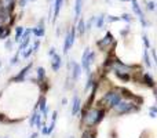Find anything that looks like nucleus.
<instances>
[{
  "label": "nucleus",
  "mask_w": 157,
  "mask_h": 138,
  "mask_svg": "<svg viewBox=\"0 0 157 138\" xmlns=\"http://www.w3.org/2000/svg\"><path fill=\"white\" fill-rule=\"evenodd\" d=\"M102 116H104V112L94 109V111H91L88 115L85 116V120H87L88 124H95V123H98L101 119H102Z\"/></svg>",
  "instance_id": "1"
},
{
  "label": "nucleus",
  "mask_w": 157,
  "mask_h": 138,
  "mask_svg": "<svg viewBox=\"0 0 157 138\" xmlns=\"http://www.w3.org/2000/svg\"><path fill=\"white\" fill-rule=\"evenodd\" d=\"M104 100L108 102L110 106H113V108H115V106L121 101V94H119V93H115V91H113V93H108V94L105 95Z\"/></svg>",
  "instance_id": "2"
},
{
  "label": "nucleus",
  "mask_w": 157,
  "mask_h": 138,
  "mask_svg": "<svg viewBox=\"0 0 157 138\" xmlns=\"http://www.w3.org/2000/svg\"><path fill=\"white\" fill-rule=\"evenodd\" d=\"M74 36H76V28H72V31H70V33H69L68 36L65 37V44H63V53H68L69 48L73 46L74 43Z\"/></svg>",
  "instance_id": "3"
},
{
  "label": "nucleus",
  "mask_w": 157,
  "mask_h": 138,
  "mask_svg": "<svg viewBox=\"0 0 157 138\" xmlns=\"http://www.w3.org/2000/svg\"><path fill=\"white\" fill-rule=\"evenodd\" d=\"M115 109L117 113H127V112L134 111V105L131 102H126V101H120L117 105L115 106Z\"/></svg>",
  "instance_id": "4"
},
{
  "label": "nucleus",
  "mask_w": 157,
  "mask_h": 138,
  "mask_svg": "<svg viewBox=\"0 0 157 138\" xmlns=\"http://www.w3.org/2000/svg\"><path fill=\"white\" fill-rule=\"evenodd\" d=\"M131 3H132V10H134V13H135L136 15L139 17V20H141V24L143 26H147V22H146V20H145V14H143L142 8L139 7L138 1H136V0H131Z\"/></svg>",
  "instance_id": "5"
},
{
  "label": "nucleus",
  "mask_w": 157,
  "mask_h": 138,
  "mask_svg": "<svg viewBox=\"0 0 157 138\" xmlns=\"http://www.w3.org/2000/svg\"><path fill=\"white\" fill-rule=\"evenodd\" d=\"M90 53H91V51H90V48H85V50H84V53H83V57H81V66H83L84 70H87V72L90 70V65H91V64H90V61H88Z\"/></svg>",
  "instance_id": "6"
},
{
  "label": "nucleus",
  "mask_w": 157,
  "mask_h": 138,
  "mask_svg": "<svg viewBox=\"0 0 157 138\" xmlns=\"http://www.w3.org/2000/svg\"><path fill=\"white\" fill-rule=\"evenodd\" d=\"M70 66L73 68V70H72V79L77 80L78 77H80V75H81V68H80V65H78L77 62L72 61V62H70Z\"/></svg>",
  "instance_id": "7"
},
{
  "label": "nucleus",
  "mask_w": 157,
  "mask_h": 138,
  "mask_svg": "<svg viewBox=\"0 0 157 138\" xmlns=\"http://www.w3.org/2000/svg\"><path fill=\"white\" fill-rule=\"evenodd\" d=\"M61 65H62V61H61V57L58 55V54H55L54 57H52L51 59V68L52 70H59V68H61Z\"/></svg>",
  "instance_id": "8"
},
{
  "label": "nucleus",
  "mask_w": 157,
  "mask_h": 138,
  "mask_svg": "<svg viewBox=\"0 0 157 138\" xmlns=\"http://www.w3.org/2000/svg\"><path fill=\"white\" fill-rule=\"evenodd\" d=\"M63 4V0H55V3H54V21L58 18V15H59V11H61V7H62Z\"/></svg>",
  "instance_id": "9"
},
{
  "label": "nucleus",
  "mask_w": 157,
  "mask_h": 138,
  "mask_svg": "<svg viewBox=\"0 0 157 138\" xmlns=\"http://www.w3.org/2000/svg\"><path fill=\"white\" fill-rule=\"evenodd\" d=\"M80 105H81V102H80V98L77 95H74L73 98V106H72V115H77L78 111H80Z\"/></svg>",
  "instance_id": "10"
},
{
  "label": "nucleus",
  "mask_w": 157,
  "mask_h": 138,
  "mask_svg": "<svg viewBox=\"0 0 157 138\" xmlns=\"http://www.w3.org/2000/svg\"><path fill=\"white\" fill-rule=\"evenodd\" d=\"M112 39H113V37H112V35H110V33H108V36H105L102 40H99V42H98V47L104 50V48L106 47V46H108L110 42H112Z\"/></svg>",
  "instance_id": "11"
},
{
  "label": "nucleus",
  "mask_w": 157,
  "mask_h": 138,
  "mask_svg": "<svg viewBox=\"0 0 157 138\" xmlns=\"http://www.w3.org/2000/svg\"><path fill=\"white\" fill-rule=\"evenodd\" d=\"M81 10H83V0H76L74 1V15H76V18L80 17Z\"/></svg>",
  "instance_id": "12"
},
{
  "label": "nucleus",
  "mask_w": 157,
  "mask_h": 138,
  "mask_svg": "<svg viewBox=\"0 0 157 138\" xmlns=\"http://www.w3.org/2000/svg\"><path fill=\"white\" fill-rule=\"evenodd\" d=\"M33 33H35V35H36L37 37L44 36V26H43V21L40 22V24H39V26L33 29Z\"/></svg>",
  "instance_id": "13"
},
{
  "label": "nucleus",
  "mask_w": 157,
  "mask_h": 138,
  "mask_svg": "<svg viewBox=\"0 0 157 138\" xmlns=\"http://www.w3.org/2000/svg\"><path fill=\"white\" fill-rule=\"evenodd\" d=\"M31 66H32V64H29L28 66H26V68L22 69V70H21V73H19V75H17V76H15V79H14V80H17V82H19V80H24V76H25V75L28 73V70L31 69Z\"/></svg>",
  "instance_id": "14"
},
{
  "label": "nucleus",
  "mask_w": 157,
  "mask_h": 138,
  "mask_svg": "<svg viewBox=\"0 0 157 138\" xmlns=\"http://www.w3.org/2000/svg\"><path fill=\"white\" fill-rule=\"evenodd\" d=\"M77 31L80 35H83L85 31H87V25H85V22H84V20L81 18V20H78V25H77Z\"/></svg>",
  "instance_id": "15"
},
{
  "label": "nucleus",
  "mask_w": 157,
  "mask_h": 138,
  "mask_svg": "<svg viewBox=\"0 0 157 138\" xmlns=\"http://www.w3.org/2000/svg\"><path fill=\"white\" fill-rule=\"evenodd\" d=\"M104 22H105V15H104V14L99 15V17H95V26L98 28V29H102V26H104Z\"/></svg>",
  "instance_id": "16"
},
{
  "label": "nucleus",
  "mask_w": 157,
  "mask_h": 138,
  "mask_svg": "<svg viewBox=\"0 0 157 138\" xmlns=\"http://www.w3.org/2000/svg\"><path fill=\"white\" fill-rule=\"evenodd\" d=\"M22 35H24V28H22V26H17V29H15V42H21V40H22Z\"/></svg>",
  "instance_id": "17"
},
{
  "label": "nucleus",
  "mask_w": 157,
  "mask_h": 138,
  "mask_svg": "<svg viewBox=\"0 0 157 138\" xmlns=\"http://www.w3.org/2000/svg\"><path fill=\"white\" fill-rule=\"evenodd\" d=\"M8 33H10V29L7 26H1L0 25V39H4V37L8 36Z\"/></svg>",
  "instance_id": "18"
},
{
  "label": "nucleus",
  "mask_w": 157,
  "mask_h": 138,
  "mask_svg": "<svg viewBox=\"0 0 157 138\" xmlns=\"http://www.w3.org/2000/svg\"><path fill=\"white\" fill-rule=\"evenodd\" d=\"M32 53H33V48H32V47H26L25 51H24V54H22V57H24V58H29V57L32 55Z\"/></svg>",
  "instance_id": "19"
},
{
  "label": "nucleus",
  "mask_w": 157,
  "mask_h": 138,
  "mask_svg": "<svg viewBox=\"0 0 157 138\" xmlns=\"http://www.w3.org/2000/svg\"><path fill=\"white\" fill-rule=\"evenodd\" d=\"M143 79H145V82H146V84L147 86H150V87H153V84H154V83H153V79L152 77H150V75H145V76H143Z\"/></svg>",
  "instance_id": "20"
},
{
  "label": "nucleus",
  "mask_w": 157,
  "mask_h": 138,
  "mask_svg": "<svg viewBox=\"0 0 157 138\" xmlns=\"http://www.w3.org/2000/svg\"><path fill=\"white\" fill-rule=\"evenodd\" d=\"M39 108H40V112H43L46 109V98H44V97L40 98V101H39Z\"/></svg>",
  "instance_id": "21"
},
{
  "label": "nucleus",
  "mask_w": 157,
  "mask_h": 138,
  "mask_svg": "<svg viewBox=\"0 0 157 138\" xmlns=\"http://www.w3.org/2000/svg\"><path fill=\"white\" fill-rule=\"evenodd\" d=\"M143 57H145V64H146L147 66H150V65H152V62H150V58H149V53H147V48L145 50V53H143Z\"/></svg>",
  "instance_id": "22"
},
{
  "label": "nucleus",
  "mask_w": 157,
  "mask_h": 138,
  "mask_svg": "<svg viewBox=\"0 0 157 138\" xmlns=\"http://www.w3.org/2000/svg\"><path fill=\"white\" fill-rule=\"evenodd\" d=\"M146 6H147V10L149 11H154V8H156V3L152 1V0H149V1L146 3Z\"/></svg>",
  "instance_id": "23"
},
{
  "label": "nucleus",
  "mask_w": 157,
  "mask_h": 138,
  "mask_svg": "<svg viewBox=\"0 0 157 138\" xmlns=\"http://www.w3.org/2000/svg\"><path fill=\"white\" fill-rule=\"evenodd\" d=\"M42 115H40V112H37V117H36V126H37V128H40L43 126V122H42Z\"/></svg>",
  "instance_id": "24"
},
{
  "label": "nucleus",
  "mask_w": 157,
  "mask_h": 138,
  "mask_svg": "<svg viewBox=\"0 0 157 138\" xmlns=\"http://www.w3.org/2000/svg\"><path fill=\"white\" fill-rule=\"evenodd\" d=\"M36 117H37V112H35V113H33V115L31 116V120H29V124H31L32 127L36 124Z\"/></svg>",
  "instance_id": "25"
},
{
  "label": "nucleus",
  "mask_w": 157,
  "mask_h": 138,
  "mask_svg": "<svg viewBox=\"0 0 157 138\" xmlns=\"http://www.w3.org/2000/svg\"><path fill=\"white\" fill-rule=\"evenodd\" d=\"M106 20H108L109 22H116V21H120L121 18L120 17H115V15H108L106 17Z\"/></svg>",
  "instance_id": "26"
},
{
  "label": "nucleus",
  "mask_w": 157,
  "mask_h": 138,
  "mask_svg": "<svg viewBox=\"0 0 157 138\" xmlns=\"http://www.w3.org/2000/svg\"><path fill=\"white\" fill-rule=\"evenodd\" d=\"M37 76H39V79H40V80L44 79V68L40 66V68L37 69Z\"/></svg>",
  "instance_id": "27"
},
{
  "label": "nucleus",
  "mask_w": 157,
  "mask_h": 138,
  "mask_svg": "<svg viewBox=\"0 0 157 138\" xmlns=\"http://www.w3.org/2000/svg\"><path fill=\"white\" fill-rule=\"evenodd\" d=\"M121 20H123V21H126V22H131L132 21V18H131V15L130 14H123V15H121Z\"/></svg>",
  "instance_id": "28"
},
{
  "label": "nucleus",
  "mask_w": 157,
  "mask_h": 138,
  "mask_svg": "<svg viewBox=\"0 0 157 138\" xmlns=\"http://www.w3.org/2000/svg\"><path fill=\"white\" fill-rule=\"evenodd\" d=\"M83 138H95V134L92 131H85L83 134Z\"/></svg>",
  "instance_id": "29"
},
{
  "label": "nucleus",
  "mask_w": 157,
  "mask_h": 138,
  "mask_svg": "<svg viewBox=\"0 0 157 138\" xmlns=\"http://www.w3.org/2000/svg\"><path fill=\"white\" fill-rule=\"evenodd\" d=\"M142 39H143V43H145V48H150V43H149V40H147L146 35H143V36H142Z\"/></svg>",
  "instance_id": "30"
},
{
  "label": "nucleus",
  "mask_w": 157,
  "mask_h": 138,
  "mask_svg": "<svg viewBox=\"0 0 157 138\" xmlns=\"http://www.w3.org/2000/svg\"><path fill=\"white\" fill-rule=\"evenodd\" d=\"M39 47H40V40H36L35 46H33V51H37V50H39Z\"/></svg>",
  "instance_id": "31"
},
{
  "label": "nucleus",
  "mask_w": 157,
  "mask_h": 138,
  "mask_svg": "<svg viewBox=\"0 0 157 138\" xmlns=\"http://www.w3.org/2000/svg\"><path fill=\"white\" fill-rule=\"evenodd\" d=\"M17 62H18V53L15 54V57H14V58L11 59V65H15Z\"/></svg>",
  "instance_id": "32"
},
{
  "label": "nucleus",
  "mask_w": 157,
  "mask_h": 138,
  "mask_svg": "<svg viewBox=\"0 0 157 138\" xmlns=\"http://www.w3.org/2000/svg\"><path fill=\"white\" fill-rule=\"evenodd\" d=\"M48 55H50V57H54V55H55V48H54V47L50 48V51H48Z\"/></svg>",
  "instance_id": "33"
},
{
  "label": "nucleus",
  "mask_w": 157,
  "mask_h": 138,
  "mask_svg": "<svg viewBox=\"0 0 157 138\" xmlns=\"http://www.w3.org/2000/svg\"><path fill=\"white\" fill-rule=\"evenodd\" d=\"M28 1H31V0H19V6H21V7H25Z\"/></svg>",
  "instance_id": "34"
},
{
  "label": "nucleus",
  "mask_w": 157,
  "mask_h": 138,
  "mask_svg": "<svg viewBox=\"0 0 157 138\" xmlns=\"http://www.w3.org/2000/svg\"><path fill=\"white\" fill-rule=\"evenodd\" d=\"M11 46H13V43H11L10 40H8V42L6 43V48H7V50H11Z\"/></svg>",
  "instance_id": "35"
},
{
  "label": "nucleus",
  "mask_w": 157,
  "mask_h": 138,
  "mask_svg": "<svg viewBox=\"0 0 157 138\" xmlns=\"http://www.w3.org/2000/svg\"><path fill=\"white\" fill-rule=\"evenodd\" d=\"M149 115H150V117H157V113H156V112L149 111Z\"/></svg>",
  "instance_id": "36"
},
{
  "label": "nucleus",
  "mask_w": 157,
  "mask_h": 138,
  "mask_svg": "<svg viewBox=\"0 0 157 138\" xmlns=\"http://www.w3.org/2000/svg\"><path fill=\"white\" fill-rule=\"evenodd\" d=\"M150 111H152V112H156V113H157V108H156V106H152V108H150Z\"/></svg>",
  "instance_id": "37"
},
{
  "label": "nucleus",
  "mask_w": 157,
  "mask_h": 138,
  "mask_svg": "<svg viewBox=\"0 0 157 138\" xmlns=\"http://www.w3.org/2000/svg\"><path fill=\"white\" fill-rule=\"evenodd\" d=\"M37 135H39V134H37V133H35V134H32V135H31V137H29V138H37Z\"/></svg>",
  "instance_id": "38"
},
{
  "label": "nucleus",
  "mask_w": 157,
  "mask_h": 138,
  "mask_svg": "<svg viewBox=\"0 0 157 138\" xmlns=\"http://www.w3.org/2000/svg\"><path fill=\"white\" fill-rule=\"evenodd\" d=\"M120 1H131V0H120Z\"/></svg>",
  "instance_id": "39"
},
{
  "label": "nucleus",
  "mask_w": 157,
  "mask_h": 138,
  "mask_svg": "<svg viewBox=\"0 0 157 138\" xmlns=\"http://www.w3.org/2000/svg\"><path fill=\"white\" fill-rule=\"evenodd\" d=\"M31 1H35V0H31Z\"/></svg>",
  "instance_id": "40"
},
{
  "label": "nucleus",
  "mask_w": 157,
  "mask_h": 138,
  "mask_svg": "<svg viewBox=\"0 0 157 138\" xmlns=\"http://www.w3.org/2000/svg\"><path fill=\"white\" fill-rule=\"evenodd\" d=\"M50 1H52V0H50Z\"/></svg>",
  "instance_id": "41"
}]
</instances>
